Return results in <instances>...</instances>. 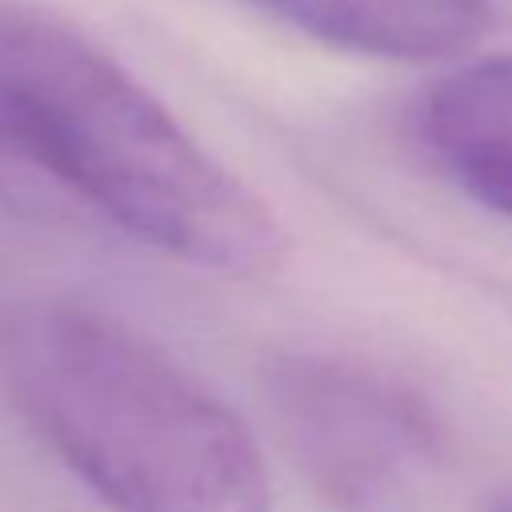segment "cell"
<instances>
[{
	"mask_svg": "<svg viewBox=\"0 0 512 512\" xmlns=\"http://www.w3.org/2000/svg\"><path fill=\"white\" fill-rule=\"evenodd\" d=\"M0 208L16 216H56L80 208L36 144L32 124L0 84ZM84 212V208H80Z\"/></svg>",
	"mask_w": 512,
	"mask_h": 512,
	"instance_id": "6",
	"label": "cell"
},
{
	"mask_svg": "<svg viewBox=\"0 0 512 512\" xmlns=\"http://www.w3.org/2000/svg\"><path fill=\"white\" fill-rule=\"evenodd\" d=\"M416 140L480 208L512 220V56H480L436 76L416 100Z\"/></svg>",
	"mask_w": 512,
	"mask_h": 512,
	"instance_id": "4",
	"label": "cell"
},
{
	"mask_svg": "<svg viewBox=\"0 0 512 512\" xmlns=\"http://www.w3.org/2000/svg\"><path fill=\"white\" fill-rule=\"evenodd\" d=\"M264 16L344 52L436 60L488 32V0H244Z\"/></svg>",
	"mask_w": 512,
	"mask_h": 512,
	"instance_id": "5",
	"label": "cell"
},
{
	"mask_svg": "<svg viewBox=\"0 0 512 512\" xmlns=\"http://www.w3.org/2000/svg\"><path fill=\"white\" fill-rule=\"evenodd\" d=\"M0 84L84 212L204 272L280 268L288 236L272 208L72 24L0 0Z\"/></svg>",
	"mask_w": 512,
	"mask_h": 512,
	"instance_id": "2",
	"label": "cell"
},
{
	"mask_svg": "<svg viewBox=\"0 0 512 512\" xmlns=\"http://www.w3.org/2000/svg\"><path fill=\"white\" fill-rule=\"evenodd\" d=\"M488 512H512V488L500 492V496H492V500H488Z\"/></svg>",
	"mask_w": 512,
	"mask_h": 512,
	"instance_id": "7",
	"label": "cell"
},
{
	"mask_svg": "<svg viewBox=\"0 0 512 512\" xmlns=\"http://www.w3.org/2000/svg\"><path fill=\"white\" fill-rule=\"evenodd\" d=\"M0 380L112 512H272L264 452L244 420L160 344L92 304L4 308Z\"/></svg>",
	"mask_w": 512,
	"mask_h": 512,
	"instance_id": "1",
	"label": "cell"
},
{
	"mask_svg": "<svg viewBox=\"0 0 512 512\" xmlns=\"http://www.w3.org/2000/svg\"><path fill=\"white\" fill-rule=\"evenodd\" d=\"M264 392L292 464L336 512H420L440 428L404 380L352 360L288 356L268 368Z\"/></svg>",
	"mask_w": 512,
	"mask_h": 512,
	"instance_id": "3",
	"label": "cell"
}]
</instances>
